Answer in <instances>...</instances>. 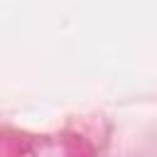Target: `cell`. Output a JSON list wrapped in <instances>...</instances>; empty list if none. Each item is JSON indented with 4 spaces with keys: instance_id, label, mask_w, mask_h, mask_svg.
Masks as SVG:
<instances>
[]
</instances>
